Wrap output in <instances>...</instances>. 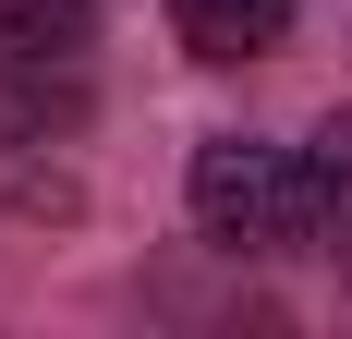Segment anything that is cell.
<instances>
[{
	"label": "cell",
	"instance_id": "cell-3",
	"mask_svg": "<svg viewBox=\"0 0 352 339\" xmlns=\"http://www.w3.org/2000/svg\"><path fill=\"white\" fill-rule=\"evenodd\" d=\"M304 170H316V218H328V255L352 267V109L304 134Z\"/></svg>",
	"mask_w": 352,
	"mask_h": 339
},
{
	"label": "cell",
	"instance_id": "cell-2",
	"mask_svg": "<svg viewBox=\"0 0 352 339\" xmlns=\"http://www.w3.org/2000/svg\"><path fill=\"white\" fill-rule=\"evenodd\" d=\"M170 36L195 61H267L292 36V0H170Z\"/></svg>",
	"mask_w": 352,
	"mask_h": 339
},
{
	"label": "cell",
	"instance_id": "cell-1",
	"mask_svg": "<svg viewBox=\"0 0 352 339\" xmlns=\"http://www.w3.org/2000/svg\"><path fill=\"white\" fill-rule=\"evenodd\" d=\"M182 194H195V231H207L219 255H316V242H328L304 145H267V134H207Z\"/></svg>",
	"mask_w": 352,
	"mask_h": 339
}]
</instances>
